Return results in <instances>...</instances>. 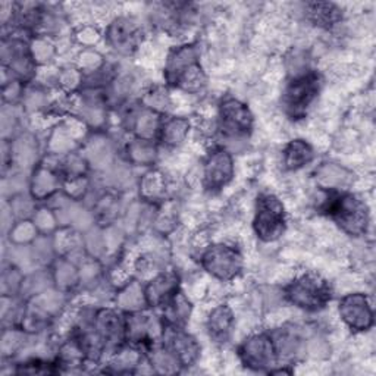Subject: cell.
Returning <instances> with one entry per match:
<instances>
[{
  "mask_svg": "<svg viewBox=\"0 0 376 376\" xmlns=\"http://www.w3.org/2000/svg\"><path fill=\"white\" fill-rule=\"evenodd\" d=\"M287 297L301 309L318 311L331 299L328 284L315 275H303L289 284Z\"/></svg>",
  "mask_w": 376,
  "mask_h": 376,
  "instance_id": "cell-1",
  "label": "cell"
},
{
  "mask_svg": "<svg viewBox=\"0 0 376 376\" xmlns=\"http://www.w3.org/2000/svg\"><path fill=\"white\" fill-rule=\"evenodd\" d=\"M330 213L346 232L358 235L366 231L368 209L366 204L354 196H339L330 204Z\"/></svg>",
  "mask_w": 376,
  "mask_h": 376,
  "instance_id": "cell-2",
  "label": "cell"
},
{
  "mask_svg": "<svg viewBox=\"0 0 376 376\" xmlns=\"http://www.w3.org/2000/svg\"><path fill=\"white\" fill-rule=\"evenodd\" d=\"M254 230L265 242H273L282 235L285 230L284 206L277 197L266 194L259 199Z\"/></svg>",
  "mask_w": 376,
  "mask_h": 376,
  "instance_id": "cell-3",
  "label": "cell"
},
{
  "mask_svg": "<svg viewBox=\"0 0 376 376\" xmlns=\"http://www.w3.org/2000/svg\"><path fill=\"white\" fill-rule=\"evenodd\" d=\"M203 266L213 277L227 281L232 280L240 273L243 268V259L242 254L235 249L219 244L211 247L203 254Z\"/></svg>",
  "mask_w": 376,
  "mask_h": 376,
  "instance_id": "cell-4",
  "label": "cell"
},
{
  "mask_svg": "<svg viewBox=\"0 0 376 376\" xmlns=\"http://www.w3.org/2000/svg\"><path fill=\"white\" fill-rule=\"evenodd\" d=\"M319 92V80L316 75L307 74L296 78L288 85L284 94V105L287 112L294 116H303L306 109L313 101Z\"/></svg>",
  "mask_w": 376,
  "mask_h": 376,
  "instance_id": "cell-5",
  "label": "cell"
},
{
  "mask_svg": "<svg viewBox=\"0 0 376 376\" xmlns=\"http://www.w3.org/2000/svg\"><path fill=\"white\" fill-rule=\"evenodd\" d=\"M243 363L254 370L270 369L277 362V350L273 341L265 334L251 335L240 347Z\"/></svg>",
  "mask_w": 376,
  "mask_h": 376,
  "instance_id": "cell-6",
  "label": "cell"
},
{
  "mask_svg": "<svg viewBox=\"0 0 376 376\" xmlns=\"http://www.w3.org/2000/svg\"><path fill=\"white\" fill-rule=\"evenodd\" d=\"M339 315L354 331H366L373 323V313L363 294H350L339 303Z\"/></svg>",
  "mask_w": 376,
  "mask_h": 376,
  "instance_id": "cell-7",
  "label": "cell"
},
{
  "mask_svg": "<svg viewBox=\"0 0 376 376\" xmlns=\"http://www.w3.org/2000/svg\"><path fill=\"white\" fill-rule=\"evenodd\" d=\"M232 158L228 151L218 150L212 153L204 166V184L211 190H218L232 178Z\"/></svg>",
  "mask_w": 376,
  "mask_h": 376,
  "instance_id": "cell-8",
  "label": "cell"
},
{
  "mask_svg": "<svg viewBox=\"0 0 376 376\" xmlns=\"http://www.w3.org/2000/svg\"><path fill=\"white\" fill-rule=\"evenodd\" d=\"M220 119L225 131L232 135L247 134L251 130L253 118L249 108L238 100H227L220 108Z\"/></svg>",
  "mask_w": 376,
  "mask_h": 376,
  "instance_id": "cell-9",
  "label": "cell"
},
{
  "mask_svg": "<svg viewBox=\"0 0 376 376\" xmlns=\"http://www.w3.org/2000/svg\"><path fill=\"white\" fill-rule=\"evenodd\" d=\"M21 42H11L9 46L4 44V59L9 63L11 73L21 80H27L34 74V63L31 50Z\"/></svg>",
  "mask_w": 376,
  "mask_h": 376,
  "instance_id": "cell-10",
  "label": "cell"
},
{
  "mask_svg": "<svg viewBox=\"0 0 376 376\" xmlns=\"http://www.w3.org/2000/svg\"><path fill=\"white\" fill-rule=\"evenodd\" d=\"M109 43L121 54H130L139 44L140 31L137 25L127 20H116L108 30Z\"/></svg>",
  "mask_w": 376,
  "mask_h": 376,
  "instance_id": "cell-11",
  "label": "cell"
},
{
  "mask_svg": "<svg viewBox=\"0 0 376 376\" xmlns=\"http://www.w3.org/2000/svg\"><path fill=\"white\" fill-rule=\"evenodd\" d=\"M168 349L174 353L181 366H192L200 353L196 339L178 330H174L168 335Z\"/></svg>",
  "mask_w": 376,
  "mask_h": 376,
  "instance_id": "cell-12",
  "label": "cell"
},
{
  "mask_svg": "<svg viewBox=\"0 0 376 376\" xmlns=\"http://www.w3.org/2000/svg\"><path fill=\"white\" fill-rule=\"evenodd\" d=\"M96 332L105 344H116L125 334V323L112 311H101L96 318Z\"/></svg>",
  "mask_w": 376,
  "mask_h": 376,
  "instance_id": "cell-13",
  "label": "cell"
},
{
  "mask_svg": "<svg viewBox=\"0 0 376 376\" xmlns=\"http://www.w3.org/2000/svg\"><path fill=\"white\" fill-rule=\"evenodd\" d=\"M178 278L175 273H162L156 280H153L146 288V299L151 306L166 303L177 293Z\"/></svg>",
  "mask_w": 376,
  "mask_h": 376,
  "instance_id": "cell-14",
  "label": "cell"
},
{
  "mask_svg": "<svg viewBox=\"0 0 376 376\" xmlns=\"http://www.w3.org/2000/svg\"><path fill=\"white\" fill-rule=\"evenodd\" d=\"M199 63V55L194 46H184L169 56L166 75L170 82H175L178 77H181L187 70Z\"/></svg>",
  "mask_w": 376,
  "mask_h": 376,
  "instance_id": "cell-15",
  "label": "cell"
},
{
  "mask_svg": "<svg viewBox=\"0 0 376 376\" xmlns=\"http://www.w3.org/2000/svg\"><path fill=\"white\" fill-rule=\"evenodd\" d=\"M161 332V325L149 315H134L125 323V334L132 341H147Z\"/></svg>",
  "mask_w": 376,
  "mask_h": 376,
  "instance_id": "cell-16",
  "label": "cell"
},
{
  "mask_svg": "<svg viewBox=\"0 0 376 376\" xmlns=\"http://www.w3.org/2000/svg\"><path fill=\"white\" fill-rule=\"evenodd\" d=\"M318 182L325 188H341L353 181V174L344 166L335 163H325L316 173Z\"/></svg>",
  "mask_w": 376,
  "mask_h": 376,
  "instance_id": "cell-17",
  "label": "cell"
},
{
  "mask_svg": "<svg viewBox=\"0 0 376 376\" xmlns=\"http://www.w3.org/2000/svg\"><path fill=\"white\" fill-rule=\"evenodd\" d=\"M58 187H59V178L52 169L39 168L36 173H34L31 181V192L36 199L42 200L50 197L58 190Z\"/></svg>",
  "mask_w": 376,
  "mask_h": 376,
  "instance_id": "cell-18",
  "label": "cell"
},
{
  "mask_svg": "<svg viewBox=\"0 0 376 376\" xmlns=\"http://www.w3.org/2000/svg\"><path fill=\"white\" fill-rule=\"evenodd\" d=\"M232 323H234L232 312L227 306H219L211 313L208 328L215 339L225 341L232 331Z\"/></svg>",
  "mask_w": 376,
  "mask_h": 376,
  "instance_id": "cell-19",
  "label": "cell"
},
{
  "mask_svg": "<svg viewBox=\"0 0 376 376\" xmlns=\"http://www.w3.org/2000/svg\"><path fill=\"white\" fill-rule=\"evenodd\" d=\"M37 156V146L31 135H23L11 146V159L21 166H30Z\"/></svg>",
  "mask_w": 376,
  "mask_h": 376,
  "instance_id": "cell-20",
  "label": "cell"
},
{
  "mask_svg": "<svg viewBox=\"0 0 376 376\" xmlns=\"http://www.w3.org/2000/svg\"><path fill=\"white\" fill-rule=\"evenodd\" d=\"M313 159L312 147L303 140L289 143L285 150V165L288 169H299Z\"/></svg>",
  "mask_w": 376,
  "mask_h": 376,
  "instance_id": "cell-21",
  "label": "cell"
},
{
  "mask_svg": "<svg viewBox=\"0 0 376 376\" xmlns=\"http://www.w3.org/2000/svg\"><path fill=\"white\" fill-rule=\"evenodd\" d=\"M190 309L192 307L188 300L181 293H175L166 301L165 316L169 323L177 327V325H181L188 319V316H190Z\"/></svg>",
  "mask_w": 376,
  "mask_h": 376,
  "instance_id": "cell-22",
  "label": "cell"
},
{
  "mask_svg": "<svg viewBox=\"0 0 376 376\" xmlns=\"http://www.w3.org/2000/svg\"><path fill=\"white\" fill-rule=\"evenodd\" d=\"M118 304L119 307H123L125 311L135 312L143 307L144 303H147L146 299V292H143L139 282H131L128 284L121 293L118 294Z\"/></svg>",
  "mask_w": 376,
  "mask_h": 376,
  "instance_id": "cell-23",
  "label": "cell"
},
{
  "mask_svg": "<svg viewBox=\"0 0 376 376\" xmlns=\"http://www.w3.org/2000/svg\"><path fill=\"white\" fill-rule=\"evenodd\" d=\"M87 159L97 168L109 165L112 159L111 143L105 139H93L87 144Z\"/></svg>",
  "mask_w": 376,
  "mask_h": 376,
  "instance_id": "cell-24",
  "label": "cell"
},
{
  "mask_svg": "<svg viewBox=\"0 0 376 376\" xmlns=\"http://www.w3.org/2000/svg\"><path fill=\"white\" fill-rule=\"evenodd\" d=\"M150 363L151 368H155L156 372L161 373H175L181 366L174 353L168 347L153 350L150 354Z\"/></svg>",
  "mask_w": 376,
  "mask_h": 376,
  "instance_id": "cell-25",
  "label": "cell"
},
{
  "mask_svg": "<svg viewBox=\"0 0 376 376\" xmlns=\"http://www.w3.org/2000/svg\"><path fill=\"white\" fill-rule=\"evenodd\" d=\"M187 134H188V121L181 118H174L163 125L162 140L168 146H177L182 143Z\"/></svg>",
  "mask_w": 376,
  "mask_h": 376,
  "instance_id": "cell-26",
  "label": "cell"
},
{
  "mask_svg": "<svg viewBox=\"0 0 376 376\" xmlns=\"http://www.w3.org/2000/svg\"><path fill=\"white\" fill-rule=\"evenodd\" d=\"M128 156L134 163L147 165L156 159V149L150 140H137L128 146Z\"/></svg>",
  "mask_w": 376,
  "mask_h": 376,
  "instance_id": "cell-27",
  "label": "cell"
},
{
  "mask_svg": "<svg viewBox=\"0 0 376 376\" xmlns=\"http://www.w3.org/2000/svg\"><path fill=\"white\" fill-rule=\"evenodd\" d=\"M275 350L284 357H294L301 349V338L294 331H282L275 343Z\"/></svg>",
  "mask_w": 376,
  "mask_h": 376,
  "instance_id": "cell-28",
  "label": "cell"
},
{
  "mask_svg": "<svg viewBox=\"0 0 376 376\" xmlns=\"http://www.w3.org/2000/svg\"><path fill=\"white\" fill-rule=\"evenodd\" d=\"M134 128L137 135L140 137L142 140H150L153 135H155L159 130V123H158V116L147 111L142 112L137 115L135 121H134Z\"/></svg>",
  "mask_w": 376,
  "mask_h": 376,
  "instance_id": "cell-29",
  "label": "cell"
},
{
  "mask_svg": "<svg viewBox=\"0 0 376 376\" xmlns=\"http://www.w3.org/2000/svg\"><path fill=\"white\" fill-rule=\"evenodd\" d=\"M311 18L318 25L328 27L338 21L339 11L331 4H313L311 5Z\"/></svg>",
  "mask_w": 376,
  "mask_h": 376,
  "instance_id": "cell-30",
  "label": "cell"
},
{
  "mask_svg": "<svg viewBox=\"0 0 376 376\" xmlns=\"http://www.w3.org/2000/svg\"><path fill=\"white\" fill-rule=\"evenodd\" d=\"M80 278L78 270L70 262L62 261L56 265L55 269V281L61 288H70L73 287Z\"/></svg>",
  "mask_w": 376,
  "mask_h": 376,
  "instance_id": "cell-31",
  "label": "cell"
},
{
  "mask_svg": "<svg viewBox=\"0 0 376 376\" xmlns=\"http://www.w3.org/2000/svg\"><path fill=\"white\" fill-rule=\"evenodd\" d=\"M165 190V180L159 173H150L144 177L142 182V193L144 199H156Z\"/></svg>",
  "mask_w": 376,
  "mask_h": 376,
  "instance_id": "cell-32",
  "label": "cell"
},
{
  "mask_svg": "<svg viewBox=\"0 0 376 376\" xmlns=\"http://www.w3.org/2000/svg\"><path fill=\"white\" fill-rule=\"evenodd\" d=\"M74 146V135L68 128H59V131H55L50 137L49 149L55 153H65L71 150Z\"/></svg>",
  "mask_w": 376,
  "mask_h": 376,
  "instance_id": "cell-33",
  "label": "cell"
},
{
  "mask_svg": "<svg viewBox=\"0 0 376 376\" xmlns=\"http://www.w3.org/2000/svg\"><path fill=\"white\" fill-rule=\"evenodd\" d=\"M36 234H37V227L32 225L31 222H27V220L20 222L18 225H15L11 230V238H13V242L18 244L34 240V238H36Z\"/></svg>",
  "mask_w": 376,
  "mask_h": 376,
  "instance_id": "cell-34",
  "label": "cell"
},
{
  "mask_svg": "<svg viewBox=\"0 0 376 376\" xmlns=\"http://www.w3.org/2000/svg\"><path fill=\"white\" fill-rule=\"evenodd\" d=\"M144 105L146 108H149L150 111H165L169 106V97L168 93L163 92L162 89H153L150 90L146 97H144Z\"/></svg>",
  "mask_w": 376,
  "mask_h": 376,
  "instance_id": "cell-35",
  "label": "cell"
},
{
  "mask_svg": "<svg viewBox=\"0 0 376 376\" xmlns=\"http://www.w3.org/2000/svg\"><path fill=\"white\" fill-rule=\"evenodd\" d=\"M31 55H32V59L36 62H47L54 55V47L46 40L39 39L32 43Z\"/></svg>",
  "mask_w": 376,
  "mask_h": 376,
  "instance_id": "cell-36",
  "label": "cell"
},
{
  "mask_svg": "<svg viewBox=\"0 0 376 376\" xmlns=\"http://www.w3.org/2000/svg\"><path fill=\"white\" fill-rule=\"evenodd\" d=\"M11 211L18 218H27L31 215L32 211V201L24 196H18L12 200Z\"/></svg>",
  "mask_w": 376,
  "mask_h": 376,
  "instance_id": "cell-37",
  "label": "cell"
},
{
  "mask_svg": "<svg viewBox=\"0 0 376 376\" xmlns=\"http://www.w3.org/2000/svg\"><path fill=\"white\" fill-rule=\"evenodd\" d=\"M85 246H87V250L92 253V254H100L101 251L105 250L106 247V243H105V235H101L100 232H94L92 231L87 238H85Z\"/></svg>",
  "mask_w": 376,
  "mask_h": 376,
  "instance_id": "cell-38",
  "label": "cell"
},
{
  "mask_svg": "<svg viewBox=\"0 0 376 376\" xmlns=\"http://www.w3.org/2000/svg\"><path fill=\"white\" fill-rule=\"evenodd\" d=\"M65 168H66V173L71 178H77V177H82V174L85 173V161L80 156H70L68 161L65 162Z\"/></svg>",
  "mask_w": 376,
  "mask_h": 376,
  "instance_id": "cell-39",
  "label": "cell"
},
{
  "mask_svg": "<svg viewBox=\"0 0 376 376\" xmlns=\"http://www.w3.org/2000/svg\"><path fill=\"white\" fill-rule=\"evenodd\" d=\"M55 219H56V216L54 213H50L49 211L43 209V211L37 212L36 216H34V225L37 227V230L46 232V231H50L55 227Z\"/></svg>",
  "mask_w": 376,
  "mask_h": 376,
  "instance_id": "cell-40",
  "label": "cell"
},
{
  "mask_svg": "<svg viewBox=\"0 0 376 376\" xmlns=\"http://www.w3.org/2000/svg\"><path fill=\"white\" fill-rule=\"evenodd\" d=\"M24 280L21 278V275L18 273L16 269H11V272H5L4 273V293L6 294V292H16V289L23 287Z\"/></svg>",
  "mask_w": 376,
  "mask_h": 376,
  "instance_id": "cell-41",
  "label": "cell"
},
{
  "mask_svg": "<svg viewBox=\"0 0 376 376\" xmlns=\"http://www.w3.org/2000/svg\"><path fill=\"white\" fill-rule=\"evenodd\" d=\"M81 75L77 70H66L62 75H61V84L66 90H73L75 89L77 85L80 84Z\"/></svg>",
  "mask_w": 376,
  "mask_h": 376,
  "instance_id": "cell-42",
  "label": "cell"
},
{
  "mask_svg": "<svg viewBox=\"0 0 376 376\" xmlns=\"http://www.w3.org/2000/svg\"><path fill=\"white\" fill-rule=\"evenodd\" d=\"M44 101H46V97L39 90L28 92L27 96H25V106L28 109H39V108H42L44 105Z\"/></svg>",
  "mask_w": 376,
  "mask_h": 376,
  "instance_id": "cell-43",
  "label": "cell"
},
{
  "mask_svg": "<svg viewBox=\"0 0 376 376\" xmlns=\"http://www.w3.org/2000/svg\"><path fill=\"white\" fill-rule=\"evenodd\" d=\"M99 275V269L94 266V263H90V265H85L82 269H81V273H80V278L84 280L85 282H90V281H94Z\"/></svg>",
  "mask_w": 376,
  "mask_h": 376,
  "instance_id": "cell-44",
  "label": "cell"
}]
</instances>
